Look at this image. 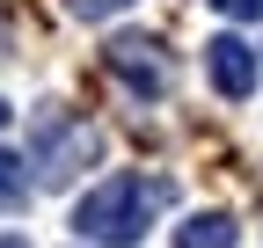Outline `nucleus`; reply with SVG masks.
Returning <instances> with one entry per match:
<instances>
[{
  "mask_svg": "<svg viewBox=\"0 0 263 248\" xmlns=\"http://www.w3.org/2000/svg\"><path fill=\"white\" fill-rule=\"evenodd\" d=\"M205 73H212V88H219V95L227 102H249L256 95V44H241V37H212L205 44Z\"/></svg>",
  "mask_w": 263,
  "mask_h": 248,
  "instance_id": "20e7f679",
  "label": "nucleus"
},
{
  "mask_svg": "<svg viewBox=\"0 0 263 248\" xmlns=\"http://www.w3.org/2000/svg\"><path fill=\"white\" fill-rule=\"evenodd\" d=\"M0 51H8V29H0Z\"/></svg>",
  "mask_w": 263,
  "mask_h": 248,
  "instance_id": "9d476101",
  "label": "nucleus"
},
{
  "mask_svg": "<svg viewBox=\"0 0 263 248\" xmlns=\"http://www.w3.org/2000/svg\"><path fill=\"white\" fill-rule=\"evenodd\" d=\"M0 124H8V102H0Z\"/></svg>",
  "mask_w": 263,
  "mask_h": 248,
  "instance_id": "9b49d317",
  "label": "nucleus"
},
{
  "mask_svg": "<svg viewBox=\"0 0 263 248\" xmlns=\"http://www.w3.org/2000/svg\"><path fill=\"white\" fill-rule=\"evenodd\" d=\"M176 248H234V219L227 212H197L176 226Z\"/></svg>",
  "mask_w": 263,
  "mask_h": 248,
  "instance_id": "39448f33",
  "label": "nucleus"
},
{
  "mask_svg": "<svg viewBox=\"0 0 263 248\" xmlns=\"http://www.w3.org/2000/svg\"><path fill=\"white\" fill-rule=\"evenodd\" d=\"M212 8H219V15H234V22H256V15H263V0H212Z\"/></svg>",
  "mask_w": 263,
  "mask_h": 248,
  "instance_id": "6e6552de",
  "label": "nucleus"
},
{
  "mask_svg": "<svg viewBox=\"0 0 263 248\" xmlns=\"http://www.w3.org/2000/svg\"><path fill=\"white\" fill-rule=\"evenodd\" d=\"M132 0H66V15L73 22H103V15H124Z\"/></svg>",
  "mask_w": 263,
  "mask_h": 248,
  "instance_id": "0eeeda50",
  "label": "nucleus"
},
{
  "mask_svg": "<svg viewBox=\"0 0 263 248\" xmlns=\"http://www.w3.org/2000/svg\"><path fill=\"white\" fill-rule=\"evenodd\" d=\"M103 66L132 88V95H168V80H176V66H168V51H161V37H146V29L110 37V44H103Z\"/></svg>",
  "mask_w": 263,
  "mask_h": 248,
  "instance_id": "7ed1b4c3",
  "label": "nucleus"
},
{
  "mask_svg": "<svg viewBox=\"0 0 263 248\" xmlns=\"http://www.w3.org/2000/svg\"><path fill=\"white\" fill-rule=\"evenodd\" d=\"M168 197H176V182H161V175H103V182L81 197L73 226H81V241L139 248V234L154 226V212L168 204Z\"/></svg>",
  "mask_w": 263,
  "mask_h": 248,
  "instance_id": "f257e3e1",
  "label": "nucleus"
},
{
  "mask_svg": "<svg viewBox=\"0 0 263 248\" xmlns=\"http://www.w3.org/2000/svg\"><path fill=\"white\" fill-rule=\"evenodd\" d=\"M0 248H29V241H22V234H0Z\"/></svg>",
  "mask_w": 263,
  "mask_h": 248,
  "instance_id": "1a4fd4ad",
  "label": "nucleus"
},
{
  "mask_svg": "<svg viewBox=\"0 0 263 248\" xmlns=\"http://www.w3.org/2000/svg\"><path fill=\"white\" fill-rule=\"evenodd\" d=\"M95 153H103V132L95 124H81V117H59V110H44L37 117V175H44V190H59V182H73Z\"/></svg>",
  "mask_w": 263,
  "mask_h": 248,
  "instance_id": "f03ea898",
  "label": "nucleus"
},
{
  "mask_svg": "<svg viewBox=\"0 0 263 248\" xmlns=\"http://www.w3.org/2000/svg\"><path fill=\"white\" fill-rule=\"evenodd\" d=\"M22 190H29L22 161H15V153H0V204H22Z\"/></svg>",
  "mask_w": 263,
  "mask_h": 248,
  "instance_id": "423d86ee",
  "label": "nucleus"
}]
</instances>
